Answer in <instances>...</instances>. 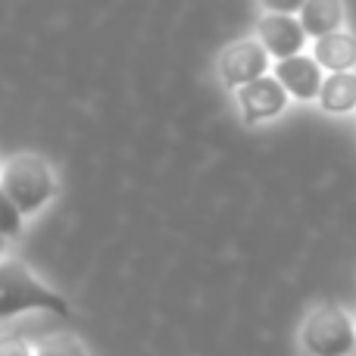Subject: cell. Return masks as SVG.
<instances>
[{
	"mask_svg": "<svg viewBox=\"0 0 356 356\" xmlns=\"http://www.w3.org/2000/svg\"><path fill=\"white\" fill-rule=\"evenodd\" d=\"M22 313H54L69 316V303L60 291L44 284L22 259H0V319Z\"/></svg>",
	"mask_w": 356,
	"mask_h": 356,
	"instance_id": "6da1fadb",
	"label": "cell"
},
{
	"mask_svg": "<svg viewBox=\"0 0 356 356\" xmlns=\"http://www.w3.org/2000/svg\"><path fill=\"white\" fill-rule=\"evenodd\" d=\"M0 188L29 219L56 197V172L41 154H13L0 169Z\"/></svg>",
	"mask_w": 356,
	"mask_h": 356,
	"instance_id": "7a4b0ae2",
	"label": "cell"
},
{
	"mask_svg": "<svg viewBox=\"0 0 356 356\" xmlns=\"http://www.w3.org/2000/svg\"><path fill=\"white\" fill-rule=\"evenodd\" d=\"M300 344L309 356H350L356 350V322L341 303H319L300 325Z\"/></svg>",
	"mask_w": 356,
	"mask_h": 356,
	"instance_id": "3957f363",
	"label": "cell"
},
{
	"mask_svg": "<svg viewBox=\"0 0 356 356\" xmlns=\"http://www.w3.org/2000/svg\"><path fill=\"white\" fill-rule=\"evenodd\" d=\"M272 69V56L263 50V44L257 38H241V41H232L219 56V75L228 88H244L250 81L269 75Z\"/></svg>",
	"mask_w": 356,
	"mask_h": 356,
	"instance_id": "277c9868",
	"label": "cell"
},
{
	"mask_svg": "<svg viewBox=\"0 0 356 356\" xmlns=\"http://www.w3.org/2000/svg\"><path fill=\"white\" fill-rule=\"evenodd\" d=\"M257 41L272 60H291V56L303 54L307 47V31H303L297 16H282V13H263L257 22Z\"/></svg>",
	"mask_w": 356,
	"mask_h": 356,
	"instance_id": "5b68a950",
	"label": "cell"
},
{
	"mask_svg": "<svg viewBox=\"0 0 356 356\" xmlns=\"http://www.w3.org/2000/svg\"><path fill=\"white\" fill-rule=\"evenodd\" d=\"M234 100H238L241 119L250 125L266 122V119H275L278 113H284L291 104L288 91L275 81V75H263V79L238 88V91H234Z\"/></svg>",
	"mask_w": 356,
	"mask_h": 356,
	"instance_id": "8992f818",
	"label": "cell"
},
{
	"mask_svg": "<svg viewBox=\"0 0 356 356\" xmlns=\"http://www.w3.org/2000/svg\"><path fill=\"white\" fill-rule=\"evenodd\" d=\"M272 75L288 91V97L294 100H319L322 81H325V72L313 60V54H297L291 60H278L272 66Z\"/></svg>",
	"mask_w": 356,
	"mask_h": 356,
	"instance_id": "52a82bcc",
	"label": "cell"
},
{
	"mask_svg": "<svg viewBox=\"0 0 356 356\" xmlns=\"http://www.w3.org/2000/svg\"><path fill=\"white\" fill-rule=\"evenodd\" d=\"M313 60L322 72H356V38L350 31H332V35L313 41Z\"/></svg>",
	"mask_w": 356,
	"mask_h": 356,
	"instance_id": "ba28073f",
	"label": "cell"
},
{
	"mask_svg": "<svg viewBox=\"0 0 356 356\" xmlns=\"http://www.w3.org/2000/svg\"><path fill=\"white\" fill-rule=\"evenodd\" d=\"M297 19H300L307 38L319 41V38L332 35V31H341V25H344V3H338V0H307L303 10L297 13Z\"/></svg>",
	"mask_w": 356,
	"mask_h": 356,
	"instance_id": "9c48e42d",
	"label": "cell"
},
{
	"mask_svg": "<svg viewBox=\"0 0 356 356\" xmlns=\"http://www.w3.org/2000/svg\"><path fill=\"white\" fill-rule=\"evenodd\" d=\"M319 106L325 113H353L356 110V72L325 75L319 91Z\"/></svg>",
	"mask_w": 356,
	"mask_h": 356,
	"instance_id": "30bf717a",
	"label": "cell"
},
{
	"mask_svg": "<svg viewBox=\"0 0 356 356\" xmlns=\"http://www.w3.org/2000/svg\"><path fill=\"white\" fill-rule=\"evenodd\" d=\"M31 350H35V356H88L85 341L69 332L47 334V338H41L38 344H31Z\"/></svg>",
	"mask_w": 356,
	"mask_h": 356,
	"instance_id": "8fae6325",
	"label": "cell"
},
{
	"mask_svg": "<svg viewBox=\"0 0 356 356\" xmlns=\"http://www.w3.org/2000/svg\"><path fill=\"white\" fill-rule=\"evenodd\" d=\"M22 225H25V216L16 209V203L6 197V191L0 188V238H16L22 234Z\"/></svg>",
	"mask_w": 356,
	"mask_h": 356,
	"instance_id": "7c38bea8",
	"label": "cell"
},
{
	"mask_svg": "<svg viewBox=\"0 0 356 356\" xmlns=\"http://www.w3.org/2000/svg\"><path fill=\"white\" fill-rule=\"evenodd\" d=\"M0 356H35V350H31V344L25 338H19V334H3V338H0Z\"/></svg>",
	"mask_w": 356,
	"mask_h": 356,
	"instance_id": "4fadbf2b",
	"label": "cell"
},
{
	"mask_svg": "<svg viewBox=\"0 0 356 356\" xmlns=\"http://www.w3.org/2000/svg\"><path fill=\"white\" fill-rule=\"evenodd\" d=\"M3 250H6V238H0V259H3Z\"/></svg>",
	"mask_w": 356,
	"mask_h": 356,
	"instance_id": "5bb4252c",
	"label": "cell"
}]
</instances>
